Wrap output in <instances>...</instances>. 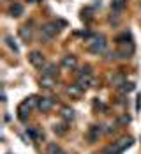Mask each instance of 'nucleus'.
<instances>
[{"label": "nucleus", "instance_id": "obj_1", "mask_svg": "<svg viewBox=\"0 0 141 154\" xmlns=\"http://www.w3.org/2000/svg\"><path fill=\"white\" fill-rule=\"evenodd\" d=\"M104 48H106V39H104V35L94 37V41L88 45V50H90L92 53H101V51H104Z\"/></svg>", "mask_w": 141, "mask_h": 154}, {"label": "nucleus", "instance_id": "obj_2", "mask_svg": "<svg viewBox=\"0 0 141 154\" xmlns=\"http://www.w3.org/2000/svg\"><path fill=\"white\" fill-rule=\"evenodd\" d=\"M28 60H30L32 66H35V67H43V66H44V62H46L41 51H32L30 57H28Z\"/></svg>", "mask_w": 141, "mask_h": 154}, {"label": "nucleus", "instance_id": "obj_3", "mask_svg": "<svg viewBox=\"0 0 141 154\" xmlns=\"http://www.w3.org/2000/svg\"><path fill=\"white\" fill-rule=\"evenodd\" d=\"M57 32H58V25L57 23H46L43 27V34H44L46 39H51L53 35H57Z\"/></svg>", "mask_w": 141, "mask_h": 154}, {"label": "nucleus", "instance_id": "obj_4", "mask_svg": "<svg viewBox=\"0 0 141 154\" xmlns=\"http://www.w3.org/2000/svg\"><path fill=\"white\" fill-rule=\"evenodd\" d=\"M28 115H30V106H28L27 103H21L19 108H18V117H19V121H21V122H27Z\"/></svg>", "mask_w": 141, "mask_h": 154}, {"label": "nucleus", "instance_id": "obj_5", "mask_svg": "<svg viewBox=\"0 0 141 154\" xmlns=\"http://www.w3.org/2000/svg\"><path fill=\"white\" fill-rule=\"evenodd\" d=\"M53 99L51 97H41L39 101H37V106H39V110H43V112H48V110H51V106H53Z\"/></svg>", "mask_w": 141, "mask_h": 154}, {"label": "nucleus", "instance_id": "obj_6", "mask_svg": "<svg viewBox=\"0 0 141 154\" xmlns=\"http://www.w3.org/2000/svg\"><path fill=\"white\" fill-rule=\"evenodd\" d=\"M101 133H102V129H101V126H92L90 128V131H88V142H97L99 137H101Z\"/></svg>", "mask_w": 141, "mask_h": 154}, {"label": "nucleus", "instance_id": "obj_7", "mask_svg": "<svg viewBox=\"0 0 141 154\" xmlns=\"http://www.w3.org/2000/svg\"><path fill=\"white\" fill-rule=\"evenodd\" d=\"M90 85H92V78H90V75H81V76L78 78V87L81 89V91L88 89Z\"/></svg>", "mask_w": 141, "mask_h": 154}, {"label": "nucleus", "instance_id": "obj_8", "mask_svg": "<svg viewBox=\"0 0 141 154\" xmlns=\"http://www.w3.org/2000/svg\"><path fill=\"white\" fill-rule=\"evenodd\" d=\"M62 66H63V67H67V69H72V67L76 66V57H72V55L63 57V59H62Z\"/></svg>", "mask_w": 141, "mask_h": 154}, {"label": "nucleus", "instance_id": "obj_9", "mask_svg": "<svg viewBox=\"0 0 141 154\" xmlns=\"http://www.w3.org/2000/svg\"><path fill=\"white\" fill-rule=\"evenodd\" d=\"M124 7H125V0H113V2H111V9H113V13H122Z\"/></svg>", "mask_w": 141, "mask_h": 154}, {"label": "nucleus", "instance_id": "obj_10", "mask_svg": "<svg viewBox=\"0 0 141 154\" xmlns=\"http://www.w3.org/2000/svg\"><path fill=\"white\" fill-rule=\"evenodd\" d=\"M41 85H43V87H46V89H51V87L55 85V78L43 75V78H41Z\"/></svg>", "mask_w": 141, "mask_h": 154}, {"label": "nucleus", "instance_id": "obj_11", "mask_svg": "<svg viewBox=\"0 0 141 154\" xmlns=\"http://www.w3.org/2000/svg\"><path fill=\"white\" fill-rule=\"evenodd\" d=\"M57 73H58V69H57V66L55 64H49L44 67V71H43V75H46V76H57Z\"/></svg>", "mask_w": 141, "mask_h": 154}, {"label": "nucleus", "instance_id": "obj_12", "mask_svg": "<svg viewBox=\"0 0 141 154\" xmlns=\"http://www.w3.org/2000/svg\"><path fill=\"white\" fill-rule=\"evenodd\" d=\"M9 13H11V16H21L23 14V5L21 4H13Z\"/></svg>", "mask_w": 141, "mask_h": 154}, {"label": "nucleus", "instance_id": "obj_13", "mask_svg": "<svg viewBox=\"0 0 141 154\" xmlns=\"http://www.w3.org/2000/svg\"><path fill=\"white\" fill-rule=\"evenodd\" d=\"M131 143H132V138H131V137H125V138H122V140H118V142H116V145H118L120 152H122L124 149H127Z\"/></svg>", "mask_w": 141, "mask_h": 154}, {"label": "nucleus", "instance_id": "obj_14", "mask_svg": "<svg viewBox=\"0 0 141 154\" xmlns=\"http://www.w3.org/2000/svg\"><path fill=\"white\" fill-rule=\"evenodd\" d=\"M5 45H7V46L11 48V50H13L14 53H19V48H18L16 41L13 39V37H11V35H5Z\"/></svg>", "mask_w": 141, "mask_h": 154}, {"label": "nucleus", "instance_id": "obj_15", "mask_svg": "<svg viewBox=\"0 0 141 154\" xmlns=\"http://www.w3.org/2000/svg\"><path fill=\"white\" fill-rule=\"evenodd\" d=\"M62 117L65 119V121H72V119H74L72 108H62Z\"/></svg>", "mask_w": 141, "mask_h": 154}, {"label": "nucleus", "instance_id": "obj_16", "mask_svg": "<svg viewBox=\"0 0 141 154\" xmlns=\"http://www.w3.org/2000/svg\"><path fill=\"white\" fill-rule=\"evenodd\" d=\"M111 82H113V85L122 87V85L125 83V78H124V75H115V76L111 78Z\"/></svg>", "mask_w": 141, "mask_h": 154}, {"label": "nucleus", "instance_id": "obj_17", "mask_svg": "<svg viewBox=\"0 0 141 154\" xmlns=\"http://www.w3.org/2000/svg\"><path fill=\"white\" fill-rule=\"evenodd\" d=\"M19 35L25 39V41H28L32 37V32H30V29H27V27H23V29H19Z\"/></svg>", "mask_w": 141, "mask_h": 154}, {"label": "nucleus", "instance_id": "obj_18", "mask_svg": "<svg viewBox=\"0 0 141 154\" xmlns=\"http://www.w3.org/2000/svg\"><path fill=\"white\" fill-rule=\"evenodd\" d=\"M60 152V147L57 143H49L48 145V154H58Z\"/></svg>", "mask_w": 141, "mask_h": 154}, {"label": "nucleus", "instance_id": "obj_19", "mask_svg": "<svg viewBox=\"0 0 141 154\" xmlns=\"http://www.w3.org/2000/svg\"><path fill=\"white\" fill-rule=\"evenodd\" d=\"M53 131H55V133H58V135H63V133L67 131V124H60V126H55V128H53Z\"/></svg>", "mask_w": 141, "mask_h": 154}, {"label": "nucleus", "instance_id": "obj_20", "mask_svg": "<svg viewBox=\"0 0 141 154\" xmlns=\"http://www.w3.org/2000/svg\"><path fill=\"white\" fill-rule=\"evenodd\" d=\"M124 92H131V91H134V83H131V82H125L122 87H120Z\"/></svg>", "mask_w": 141, "mask_h": 154}, {"label": "nucleus", "instance_id": "obj_21", "mask_svg": "<svg viewBox=\"0 0 141 154\" xmlns=\"http://www.w3.org/2000/svg\"><path fill=\"white\" fill-rule=\"evenodd\" d=\"M81 75H90V66H83L81 69H79V76Z\"/></svg>", "mask_w": 141, "mask_h": 154}, {"label": "nucleus", "instance_id": "obj_22", "mask_svg": "<svg viewBox=\"0 0 141 154\" xmlns=\"http://www.w3.org/2000/svg\"><path fill=\"white\" fill-rule=\"evenodd\" d=\"M35 101H39V99H37V97H35V96H32V97H28V99H27V101H25V103H27V105H28V106H34V105H35Z\"/></svg>", "mask_w": 141, "mask_h": 154}, {"label": "nucleus", "instance_id": "obj_23", "mask_svg": "<svg viewBox=\"0 0 141 154\" xmlns=\"http://www.w3.org/2000/svg\"><path fill=\"white\" fill-rule=\"evenodd\" d=\"M67 92H69V94H74V96H76V94L81 92V89H79V87H69V89H67Z\"/></svg>", "mask_w": 141, "mask_h": 154}, {"label": "nucleus", "instance_id": "obj_24", "mask_svg": "<svg viewBox=\"0 0 141 154\" xmlns=\"http://www.w3.org/2000/svg\"><path fill=\"white\" fill-rule=\"evenodd\" d=\"M28 135H30L32 138L35 140V138H39V135H37V131H34V129H28Z\"/></svg>", "mask_w": 141, "mask_h": 154}, {"label": "nucleus", "instance_id": "obj_25", "mask_svg": "<svg viewBox=\"0 0 141 154\" xmlns=\"http://www.w3.org/2000/svg\"><path fill=\"white\" fill-rule=\"evenodd\" d=\"M58 154H63V152H62V151H60V152H58Z\"/></svg>", "mask_w": 141, "mask_h": 154}]
</instances>
